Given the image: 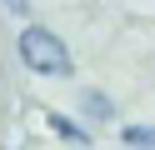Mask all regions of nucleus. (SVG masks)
I'll return each mask as SVG.
<instances>
[{
    "instance_id": "nucleus-1",
    "label": "nucleus",
    "mask_w": 155,
    "mask_h": 150,
    "mask_svg": "<svg viewBox=\"0 0 155 150\" xmlns=\"http://www.w3.org/2000/svg\"><path fill=\"white\" fill-rule=\"evenodd\" d=\"M20 60H25V70H35V75H70L75 70L65 40L55 35V30H45V25H25L20 30Z\"/></svg>"
},
{
    "instance_id": "nucleus-2",
    "label": "nucleus",
    "mask_w": 155,
    "mask_h": 150,
    "mask_svg": "<svg viewBox=\"0 0 155 150\" xmlns=\"http://www.w3.org/2000/svg\"><path fill=\"white\" fill-rule=\"evenodd\" d=\"M50 130L65 140V145H90V130H80L75 120H65V115H50Z\"/></svg>"
},
{
    "instance_id": "nucleus-3",
    "label": "nucleus",
    "mask_w": 155,
    "mask_h": 150,
    "mask_svg": "<svg viewBox=\"0 0 155 150\" xmlns=\"http://www.w3.org/2000/svg\"><path fill=\"white\" fill-rule=\"evenodd\" d=\"M120 140L125 145H155V130L150 125H130V130H120Z\"/></svg>"
},
{
    "instance_id": "nucleus-4",
    "label": "nucleus",
    "mask_w": 155,
    "mask_h": 150,
    "mask_svg": "<svg viewBox=\"0 0 155 150\" xmlns=\"http://www.w3.org/2000/svg\"><path fill=\"white\" fill-rule=\"evenodd\" d=\"M90 115H110V100H105V95H90Z\"/></svg>"
},
{
    "instance_id": "nucleus-5",
    "label": "nucleus",
    "mask_w": 155,
    "mask_h": 150,
    "mask_svg": "<svg viewBox=\"0 0 155 150\" xmlns=\"http://www.w3.org/2000/svg\"><path fill=\"white\" fill-rule=\"evenodd\" d=\"M10 5V15H30V0H5Z\"/></svg>"
}]
</instances>
